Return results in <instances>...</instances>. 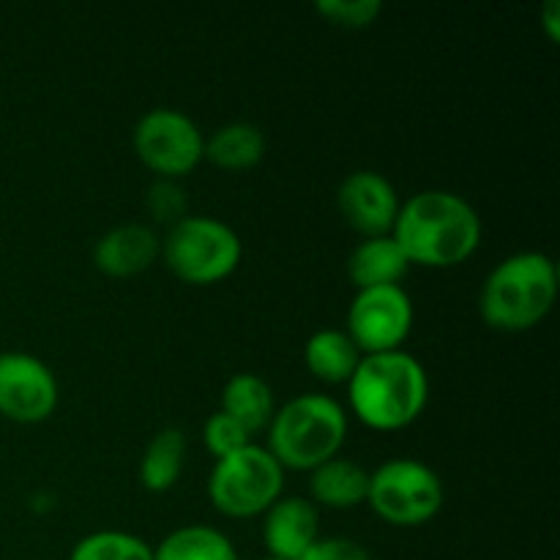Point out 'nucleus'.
I'll list each match as a JSON object with an SVG mask.
<instances>
[{"instance_id":"f257e3e1","label":"nucleus","mask_w":560,"mask_h":560,"mask_svg":"<svg viewBox=\"0 0 560 560\" xmlns=\"http://www.w3.org/2000/svg\"><path fill=\"white\" fill-rule=\"evenodd\" d=\"M485 224L474 202L448 189H424L399 206L392 238L410 266L452 268L481 244Z\"/></svg>"},{"instance_id":"f03ea898","label":"nucleus","mask_w":560,"mask_h":560,"mask_svg":"<svg viewBox=\"0 0 560 560\" xmlns=\"http://www.w3.org/2000/svg\"><path fill=\"white\" fill-rule=\"evenodd\" d=\"M345 386L355 419L377 432L405 430L430 402V375L408 350L361 355Z\"/></svg>"},{"instance_id":"7ed1b4c3","label":"nucleus","mask_w":560,"mask_h":560,"mask_svg":"<svg viewBox=\"0 0 560 560\" xmlns=\"http://www.w3.org/2000/svg\"><path fill=\"white\" fill-rule=\"evenodd\" d=\"M558 299V268L539 249L514 252L503 257L479 293V312L495 331L520 334L539 326Z\"/></svg>"},{"instance_id":"20e7f679","label":"nucleus","mask_w":560,"mask_h":560,"mask_svg":"<svg viewBox=\"0 0 560 560\" xmlns=\"http://www.w3.org/2000/svg\"><path fill=\"white\" fill-rule=\"evenodd\" d=\"M266 435V448L284 470H315L342 452L348 410L328 394H299L273 410Z\"/></svg>"},{"instance_id":"39448f33","label":"nucleus","mask_w":560,"mask_h":560,"mask_svg":"<svg viewBox=\"0 0 560 560\" xmlns=\"http://www.w3.org/2000/svg\"><path fill=\"white\" fill-rule=\"evenodd\" d=\"M162 257L170 271L186 284H217L238 268L244 244L222 219L186 213L167 228Z\"/></svg>"},{"instance_id":"423d86ee","label":"nucleus","mask_w":560,"mask_h":560,"mask_svg":"<svg viewBox=\"0 0 560 560\" xmlns=\"http://www.w3.org/2000/svg\"><path fill=\"white\" fill-rule=\"evenodd\" d=\"M284 468L266 446L249 443L217 459L208 476V498L224 517L249 520L266 514L282 498Z\"/></svg>"},{"instance_id":"0eeeda50","label":"nucleus","mask_w":560,"mask_h":560,"mask_svg":"<svg viewBox=\"0 0 560 560\" xmlns=\"http://www.w3.org/2000/svg\"><path fill=\"white\" fill-rule=\"evenodd\" d=\"M443 481L427 463L394 457L370 474L366 503L372 512L397 528H419L443 509Z\"/></svg>"},{"instance_id":"6e6552de","label":"nucleus","mask_w":560,"mask_h":560,"mask_svg":"<svg viewBox=\"0 0 560 560\" xmlns=\"http://www.w3.org/2000/svg\"><path fill=\"white\" fill-rule=\"evenodd\" d=\"M137 159L159 178L178 180L202 162L206 135L195 118L175 107H153L131 131Z\"/></svg>"},{"instance_id":"1a4fd4ad","label":"nucleus","mask_w":560,"mask_h":560,"mask_svg":"<svg viewBox=\"0 0 560 560\" xmlns=\"http://www.w3.org/2000/svg\"><path fill=\"white\" fill-rule=\"evenodd\" d=\"M413 299L402 284L355 290L348 306V328L364 355L402 350V342L413 328Z\"/></svg>"},{"instance_id":"9d476101","label":"nucleus","mask_w":560,"mask_h":560,"mask_svg":"<svg viewBox=\"0 0 560 560\" xmlns=\"http://www.w3.org/2000/svg\"><path fill=\"white\" fill-rule=\"evenodd\" d=\"M58 397V377L42 359L22 350L0 353V416L16 424H38L55 413Z\"/></svg>"},{"instance_id":"9b49d317","label":"nucleus","mask_w":560,"mask_h":560,"mask_svg":"<svg viewBox=\"0 0 560 560\" xmlns=\"http://www.w3.org/2000/svg\"><path fill=\"white\" fill-rule=\"evenodd\" d=\"M337 206L350 228L359 230L364 238H372V235L392 233L402 200L397 195V186L383 173L353 170L339 184Z\"/></svg>"},{"instance_id":"f8f14e48","label":"nucleus","mask_w":560,"mask_h":560,"mask_svg":"<svg viewBox=\"0 0 560 560\" xmlns=\"http://www.w3.org/2000/svg\"><path fill=\"white\" fill-rule=\"evenodd\" d=\"M317 539H320V514L310 498H279L262 514V545L268 558L301 560Z\"/></svg>"},{"instance_id":"ddd939ff","label":"nucleus","mask_w":560,"mask_h":560,"mask_svg":"<svg viewBox=\"0 0 560 560\" xmlns=\"http://www.w3.org/2000/svg\"><path fill=\"white\" fill-rule=\"evenodd\" d=\"M93 266L107 277H137L162 257V238L142 222H126L107 230L93 244Z\"/></svg>"},{"instance_id":"4468645a","label":"nucleus","mask_w":560,"mask_h":560,"mask_svg":"<svg viewBox=\"0 0 560 560\" xmlns=\"http://www.w3.org/2000/svg\"><path fill=\"white\" fill-rule=\"evenodd\" d=\"M366 490L370 470L361 468L355 459L334 457L310 470V495L315 506L355 509L366 503Z\"/></svg>"},{"instance_id":"2eb2a0df","label":"nucleus","mask_w":560,"mask_h":560,"mask_svg":"<svg viewBox=\"0 0 560 560\" xmlns=\"http://www.w3.org/2000/svg\"><path fill=\"white\" fill-rule=\"evenodd\" d=\"M408 268V257L402 255L392 233L364 238L348 257V277L355 284V290L399 284Z\"/></svg>"},{"instance_id":"dca6fc26","label":"nucleus","mask_w":560,"mask_h":560,"mask_svg":"<svg viewBox=\"0 0 560 560\" xmlns=\"http://www.w3.org/2000/svg\"><path fill=\"white\" fill-rule=\"evenodd\" d=\"M359 345L345 328H320L304 345V364L320 383H348L361 361Z\"/></svg>"},{"instance_id":"f3484780","label":"nucleus","mask_w":560,"mask_h":560,"mask_svg":"<svg viewBox=\"0 0 560 560\" xmlns=\"http://www.w3.org/2000/svg\"><path fill=\"white\" fill-rule=\"evenodd\" d=\"M228 416H233L252 438L262 432L271 421L273 410V392L260 375L255 372H238L230 377L222 388V408Z\"/></svg>"},{"instance_id":"a211bd4d","label":"nucleus","mask_w":560,"mask_h":560,"mask_svg":"<svg viewBox=\"0 0 560 560\" xmlns=\"http://www.w3.org/2000/svg\"><path fill=\"white\" fill-rule=\"evenodd\" d=\"M262 156H266V135L249 120H233L213 129L211 137H206V151H202V159L222 170H249L260 164Z\"/></svg>"},{"instance_id":"6ab92c4d","label":"nucleus","mask_w":560,"mask_h":560,"mask_svg":"<svg viewBox=\"0 0 560 560\" xmlns=\"http://www.w3.org/2000/svg\"><path fill=\"white\" fill-rule=\"evenodd\" d=\"M153 560H238L233 539L211 525L175 528L153 547Z\"/></svg>"},{"instance_id":"aec40b11","label":"nucleus","mask_w":560,"mask_h":560,"mask_svg":"<svg viewBox=\"0 0 560 560\" xmlns=\"http://www.w3.org/2000/svg\"><path fill=\"white\" fill-rule=\"evenodd\" d=\"M186 463V435L175 427H164L148 441L140 459V485L148 492H167L178 485Z\"/></svg>"},{"instance_id":"412c9836","label":"nucleus","mask_w":560,"mask_h":560,"mask_svg":"<svg viewBox=\"0 0 560 560\" xmlns=\"http://www.w3.org/2000/svg\"><path fill=\"white\" fill-rule=\"evenodd\" d=\"M69 560H153V547L126 530H96L77 541Z\"/></svg>"},{"instance_id":"4be33fe9","label":"nucleus","mask_w":560,"mask_h":560,"mask_svg":"<svg viewBox=\"0 0 560 560\" xmlns=\"http://www.w3.org/2000/svg\"><path fill=\"white\" fill-rule=\"evenodd\" d=\"M202 443H206V448L213 457L222 459L228 457V454L241 452V448L249 446V443L255 441H252L249 432H246L233 416H228L224 410H217V413L208 416L206 424H202Z\"/></svg>"},{"instance_id":"5701e85b","label":"nucleus","mask_w":560,"mask_h":560,"mask_svg":"<svg viewBox=\"0 0 560 560\" xmlns=\"http://www.w3.org/2000/svg\"><path fill=\"white\" fill-rule=\"evenodd\" d=\"M317 14L342 27H366L383 11L381 0H317Z\"/></svg>"},{"instance_id":"b1692460","label":"nucleus","mask_w":560,"mask_h":560,"mask_svg":"<svg viewBox=\"0 0 560 560\" xmlns=\"http://www.w3.org/2000/svg\"><path fill=\"white\" fill-rule=\"evenodd\" d=\"M148 211L153 213L156 222H178V219L186 217V195L173 178H156L148 189L145 197Z\"/></svg>"},{"instance_id":"393cba45","label":"nucleus","mask_w":560,"mask_h":560,"mask_svg":"<svg viewBox=\"0 0 560 560\" xmlns=\"http://www.w3.org/2000/svg\"><path fill=\"white\" fill-rule=\"evenodd\" d=\"M301 560H372V556L361 541L348 536H320Z\"/></svg>"},{"instance_id":"a878e982","label":"nucleus","mask_w":560,"mask_h":560,"mask_svg":"<svg viewBox=\"0 0 560 560\" xmlns=\"http://www.w3.org/2000/svg\"><path fill=\"white\" fill-rule=\"evenodd\" d=\"M541 25H545L547 36H550L552 42H558L560 38V3L558 0H547V5L541 9Z\"/></svg>"},{"instance_id":"bb28decb","label":"nucleus","mask_w":560,"mask_h":560,"mask_svg":"<svg viewBox=\"0 0 560 560\" xmlns=\"http://www.w3.org/2000/svg\"><path fill=\"white\" fill-rule=\"evenodd\" d=\"M262 560H277V558H262Z\"/></svg>"}]
</instances>
